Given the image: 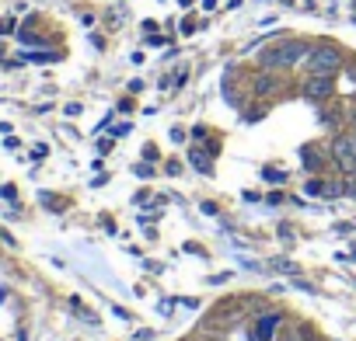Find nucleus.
Masks as SVG:
<instances>
[{"label": "nucleus", "instance_id": "nucleus-4", "mask_svg": "<svg viewBox=\"0 0 356 341\" xmlns=\"http://www.w3.org/2000/svg\"><path fill=\"white\" fill-rule=\"evenodd\" d=\"M335 91V74H311V80L304 84V98L311 101H325Z\"/></svg>", "mask_w": 356, "mask_h": 341}, {"label": "nucleus", "instance_id": "nucleus-11", "mask_svg": "<svg viewBox=\"0 0 356 341\" xmlns=\"http://www.w3.org/2000/svg\"><path fill=\"white\" fill-rule=\"evenodd\" d=\"M14 28V21H0V35H4V32H11Z\"/></svg>", "mask_w": 356, "mask_h": 341}, {"label": "nucleus", "instance_id": "nucleus-7", "mask_svg": "<svg viewBox=\"0 0 356 341\" xmlns=\"http://www.w3.org/2000/svg\"><path fill=\"white\" fill-rule=\"evenodd\" d=\"M273 91H276V77H273V74H259V77H255V94H259V98H269Z\"/></svg>", "mask_w": 356, "mask_h": 341}, {"label": "nucleus", "instance_id": "nucleus-2", "mask_svg": "<svg viewBox=\"0 0 356 341\" xmlns=\"http://www.w3.org/2000/svg\"><path fill=\"white\" fill-rule=\"evenodd\" d=\"M342 67V56L335 45H318L308 52V74H335Z\"/></svg>", "mask_w": 356, "mask_h": 341}, {"label": "nucleus", "instance_id": "nucleus-5", "mask_svg": "<svg viewBox=\"0 0 356 341\" xmlns=\"http://www.w3.org/2000/svg\"><path fill=\"white\" fill-rule=\"evenodd\" d=\"M280 331V314H262L255 320V331H251V341H273Z\"/></svg>", "mask_w": 356, "mask_h": 341}, {"label": "nucleus", "instance_id": "nucleus-9", "mask_svg": "<svg viewBox=\"0 0 356 341\" xmlns=\"http://www.w3.org/2000/svg\"><path fill=\"white\" fill-rule=\"evenodd\" d=\"M262 175H266V182H283V178H286V175H283V170H273V167H266V170H262Z\"/></svg>", "mask_w": 356, "mask_h": 341}, {"label": "nucleus", "instance_id": "nucleus-12", "mask_svg": "<svg viewBox=\"0 0 356 341\" xmlns=\"http://www.w3.org/2000/svg\"><path fill=\"white\" fill-rule=\"evenodd\" d=\"M349 140H353V146H356V129H353V136H349Z\"/></svg>", "mask_w": 356, "mask_h": 341}, {"label": "nucleus", "instance_id": "nucleus-1", "mask_svg": "<svg viewBox=\"0 0 356 341\" xmlns=\"http://www.w3.org/2000/svg\"><path fill=\"white\" fill-rule=\"evenodd\" d=\"M308 52H311V49L304 45V42L286 38V42H280V45H269V49L259 56V60H262V67H266V70H286V67H297Z\"/></svg>", "mask_w": 356, "mask_h": 341}, {"label": "nucleus", "instance_id": "nucleus-6", "mask_svg": "<svg viewBox=\"0 0 356 341\" xmlns=\"http://www.w3.org/2000/svg\"><path fill=\"white\" fill-rule=\"evenodd\" d=\"M189 160L196 164V170H202V175H213V164H210V153H207V150L192 146V150H189Z\"/></svg>", "mask_w": 356, "mask_h": 341}, {"label": "nucleus", "instance_id": "nucleus-8", "mask_svg": "<svg viewBox=\"0 0 356 341\" xmlns=\"http://www.w3.org/2000/svg\"><path fill=\"white\" fill-rule=\"evenodd\" d=\"M300 157H304V167H308V170H318V164H322V160H318V150H315V146H304V150H300Z\"/></svg>", "mask_w": 356, "mask_h": 341}, {"label": "nucleus", "instance_id": "nucleus-3", "mask_svg": "<svg viewBox=\"0 0 356 341\" xmlns=\"http://www.w3.org/2000/svg\"><path fill=\"white\" fill-rule=\"evenodd\" d=\"M332 157H335V164L346 170V175H356V146H353L349 136H335L332 140Z\"/></svg>", "mask_w": 356, "mask_h": 341}, {"label": "nucleus", "instance_id": "nucleus-10", "mask_svg": "<svg viewBox=\"0 0 356 341\" xmlns=\"http://www.w3.org/2000/svg\"><path fill=\"white\" fill-rule=\"evenodd\" d=\"M182 32H185V35H189V32H196V21H192V18H185V21H182Z\"/></svg>", "mask_w": 356, "mask_h": 341}]
</instances>
